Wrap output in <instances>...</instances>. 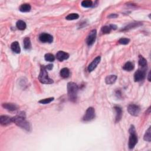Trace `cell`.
I'll use <instances>...</instances> for the list:
<instances>
[{
  "label": "cell",
  "instance_id": "6da1fadb",
  "mask_svg": "<svg viewBox=\"0 0 151 151\" xmlns=\"http://www.w3.org/2000/svg\"><path fill=\"white\" fill-rule=\"evenodd\" d=\"M13 122H14L18 126L24 129L27 131L30 130V125L29 122L25 119V116L24 113H20L18 115L13 118Z\"/></svg>",
  "mask_w": 151,
  "mask_h": 151
},
{
  "label": "cell",
  "instance_id": "7a4b0ae2",
  "mask_svg": "<svg viewBox=\"0 0 151 151\" xmlns=\"http://www.w3.org/2000/svg\"><path fill=\"white\" fill-rule=\"evenodd\" d=\"M78 87L77 84L73 82H69L67 84V93L68 99L70 101L74 102L77 100Z\"/></svg>",
  "mask_w": 151,
  "mask_h": 151
},
{
  "label": "cell",
  "instance_id": "3957f363",
  "mask_svg": "<svg viewBox=\"0 0 151 151\" xmlns=\"http://www.w3.org/2000/svg\"><path fill=\"white\" fill-rule=\"evenodd\" d=\"M39 80L43 84H51L53 83V80L49 77L46 66H42L41 67L40 73L39 76Z\"/></svg>",
  "mask_w": 151,
  "mask_h": 151
},
{
  "label": "cell",
  "instance_id": "277c9868",
  "mask_svg": "<svg viewBox=\"0 0 151 151\" xmlns=\"http://www.w3.org/2000/svg\"><path fill=\"white\" fill-rule=\"evenodd\" d=\"M95 117V110L92 107L88 108L87 110H86L85 114L83 116V120L84 121L88 122L90 121Z\"/></svg>",
  "mask_w": 151,
  "mask_h": 151
},
{
  "label": "cell",
  "instance_id": "5b68a950",
  "mask_svg": "<svg viewBox=\"0 0 151 151\" xmlns=\"http://www.w3.org/2000/svg\"><path fill=\"white\" fill-rule=\"evenodd\" d=\"M128 111L132 116H137L139 114L140 109L139 106L136 104H130L128 108Z\"/></svg>",
  "mask_w": 151,
  "mask_h": 151
},
{
  "label": "cell",
  "instance_id": "8992f818",
  "mask_svg": "<svg viewBox=\"0 0 151 151\" xmlns=\"http://www.w3.org/2000/svg\"><path fill=\"white\" fill-rule=\"evenodd\" d=\"M39 40L42 43H51L53 41V37L47 33H42L39 35Z\"/></svg>",
  "mask_w": 151,
  "mask_h": 151
},
{
  "label": "cell",
  "instance_id": "52a82bcc",
  "mask_svg": "<svg viewBox=\"0 0 151 151\" xmlns=\"http://www.w3.org/2000/svg\"><path fill=\"white\" fill-rule=\"evenodd\" d=\"M96 35H97V32L96 30H93L90 32L86 41L88 46H92L94 44L96 40Z\"/></svg>",
  "mask_w": 151,
  "mask_h": 151
},
{
  "label": "cell",
  "instance_id": "ba28073f",
  "mask_svg": "<svg viewBox=\"0 0 151 151\" xmlns=\"http://www.w3.org/2000/svg\"><path fill=\"white\" fill-rule=\"evenodd\" d=\"M146 73L145 70H138L135 73L134 75V80L135 82H141L144 80L145 78Z\"/></svg>",
  "mask_w": 151,
  "mask_h": 151
},
{
  "label": "cell",
  "instance_id": "9c48e42d",
  "mask_svg": "<svg viewBox=\"0 0 151 151\" xmlns=\"http://www.w3.org/2000/svg\"><path fill=\"white\" fill-rule=\"evenodd\" d=\"M138 142V137L135 134H131L129 139V149H133Z\"/></svg>",
  "mask_w": 151,
  "mask_h": 151
},
{
  "label": "cell",
  "instance_id": "30bf717a",
  "mask_svg": "<svg viewBox=\"0 0 151 151\" xmlns=\"http://www.w3.org/2000/svg\"><path fill=\"white\" fill-rule=\"evenodd\" d=\"M100 60H101V57H100V56H97V57H96L95 59L93 60L92 63L88 65L87 68L88 71L89 72H92V71H93V70L96 68V67H97L99 63H100Z\"/></svg>",
  "mask_w": 151,
  "mask_h": 151
},
{
  "label": "cell",
  "instance_id": "8fae6325",
  "mask_svg": "<svg viewBox=\"0 0 151 151\" xmlns=\"http://www.w3.org/2000/svg\"><path fill=\"white\" fill-rule=\"evenodd\" d=\"M56 58L60 61H63L69 58V54L63 51H59L56 54Z\"/></svg>",
  "mask_w": 151,
  "mask_h": 151
},
{
  "label": "cell",
  "instance_id": "7c38bea8",
  "mask_svg": "<svg viewBox=\"0 0 151 151\" xmlns=\"http://www.w3.org/2000/svg\"><path fill=\"white\" fill-rule=\"evenodd\" d=\"M13 122V118H10L8 116H1L0 117V123L2 125H7Z\"/></svg>",
  "mask_w": 151,
  "mask_h": 151
},
{
  "label": "cell",
  "instance_id": "4fadbf2b",
  "mask_svg": "<svg viewBox=\"0 0 151 151\" xmlns=\"http://www.w3.org/2000/svg\"><path fill=\"white\" fill-rule=\"evenodd\" d=\"M3 107L5 108V109L10 111H14L18 109L19 106L17 104L14 103H5L3 104Z\"/></svg>",
  "mask_w": 151,
  "mask_h": 151
},
{
  "label": "cell",
  "instance_id": "5bb4252c",
  "mask_svg": "<svg viewBox=\"0 0 151 151\" xmlns=\"http://www.w3.org/2000/svg\"><path fill=\"white\" fill-rule=\"evenodd\" d=\"M114 110L116 111V122H119L120 119H121L122 116V109L119 106H115L114 108Z\"/></svg>",
  "mask_w": 151,
  "mask_h": 151
},
{
  "label": "cell",
  "instance_id": "9a60e30c",
  "mask_svg": "<svg viewBox=\"0 0 151 151\" xmlns=\"http://www.w3.org/2000/svg\"><path fill=\"white\" fill-rule=\"evenodd\" d=\"M11 49L13 50V51L17 54H19L21 52V49H20L19 42L14 41L11 44Z\"/></svg>",
  "mask_w": 151,
  "mask_h": 151
},
{
  "label": "cell",
  "instance_id": "2e32d148",
  "mask_svg": "<svg viewBox=\"0 0 151 151\" xmlns=\"http://www.w3.org/2000/svg\"><path fill=\"white\" fill-rule=\"evenodd\" d=\"M117 79V76L116 75H109L105 78V82L108 84H112L115 83Z\"/></svg>",
  "mask_w": 151,
  "mask_h": 151
},
{
  "label": "cell",
  "instance_id": "e0dca14e",
  "mask_svg": "<svg viewBox=\"0 0 151 151\" xmlns=\"http://www.w3.org/2000/svg\"><path fill=\"white\" fill-rule=\"evenodd\" d=\"M31 8V5L29 4H24L20 6L19 10L20 11L23 12V13H27V12L30 11Z\"/></svg>",
  "mask_w": 151,
  "mask_h": 151
},
{
  "label": "cell",
  "instance_id": "ac0fdd59",
  "mask_svg": "<svg viewBox=\"0 0 151 151\" xmlns=\"http://www.w3.org/2000/svg\"><path fill=\"white\" fill-rule=\"evenodd\" d=\"M123 68L125 70H126V71H132L134 68V64L131 61H128L125 64L123 67Z\"/></svg>",
  "mask_w": 151,
  "mask_h": 151
},
{
  "label": "cell",
  "instance_id": "d6986e66",
  "mask_svg": "<svg viewBox=\"0 0 151 151\" xmlns=\"http://www.w3.org/2000/svg\"><path fill=\"white\" fill-rule=\"evenodd\" d=\"M70 70L67 68H62L60 71V76L63 78H67L70 76Z\"/></svg>",
  "mask_w": 151,
  "mask_h": 151
},
{
  "label": "cell",
  "instance_id": "ffe728a7",
  "mask_svg": "<svg viewBox=\"0 0 151 151\" xmlns=\"http://www.w3.org/2000/svg\"><path fill=\"white\" fill-rule=\"evenodd\" d=\"M16 26L17 28L20 30H24L26 29L27 25L24 21H22V20H19L16 23Z\"/></svg>",
  "mask_w": 151,
  "mask_h": 151
},
{
  "label": "cell",
  "instance_id": "44dd1931",
  "mask_svg": "<svg viewBox=\"0 0 151 151\" xmlns=\"http://www.w3.org/2000/svg\"><path fill=\"white\" fill-rule=\"evenodd\" d=\"M24 47L25 50H30L31 48V43L29 37H25L24 39Z\"/></svg>",
  "mask_w": 151,
  "mask_h": 151
},
{
  "label": "cell",
  "instance_id": "7402d4cb",
  "mask_svg": "<svg viewBox=\"0 0 151 151\" xmlns=\"http://www.w3.org/2000/svg\"><path fill=\"white\" fill-rule=\"evenodd\" d=\"M139 64L142 67H145L147 66L146 60L142 56H139Z\"/></svg>",
  "mask_w": 151,
  "mask_h": 151
},
{
  "label": "cell",
  "instance_id": "603a6c76",
  "mask_svg": "<svg viewBox=\"0 0 151 151\" xmlns=\"http://www.w3.org/2000/svg\"><path fill=\"white\" fill-rule=\"evenodd\" d=\"M81 5L84 8H89L93 6V2L90 0H84L82 2Z\"/></svg>",
  "mask_w": 151,
  "mask_h": 151
},
{
  "label": "cell",
  "instance_id": "cb8c5ba5",
  "mask_svg": "<svg viewBox=\"0 0 151 151\" xmlns=\"http://www.w3.org/2000/svg\"><path fill=\"white\" fill-rule=\"evenodd\" d=\"M44 59H45L46 61H49V62H53L55 60V57H54L53 54L51 53H47L46 54L45 56H44Z\"/></svg>",
  "mask_w": 151,
  "mask_h": 151
},
{
  "label": "cell",
  "instance_id": "d4e9b609",
  "mask_svg": "<svg viewBox=\"0 0 151 151\" xmlns=\"http://www.w3.org/2000/svg\"><path fill=\"white\" fill-rule=\"evenodd\" d=\"M79 18V15L76 13H72L68 14L67 17H66V19L67 20H77Z\"/></svg>",
  "mask_w": 151,
  "mask_h": 151
},
{
  "label": "cell",
  "instance_id": "484cf974",
  "mask_svg": "<svg viewBox=\"0 0 151 151\" xmlns=\"http://www.w3.org/2000/svg\"><path fill=\"white\" fill-rule=\"evenodd\" d=\"M150 127L148 128V129L146 130L144 135V140L148 142H150L151 140V135H150Z\"/></svg>",
  "mask_w": 151,
  "mask_h": 151
},
{
  "label": "cell",
  "instance_id": "4316f807",
  "mask_svg": "<svg viewBox=\"0 0 151 151\" xmlns=\"http://www.w3.org/2000/svg\"><path fill=\"white\" fill-rule=\"evenodd\" d=\"M53 100H54V97H49L47 99H42L41 100H40L39 102L40 103L46 104L50 103H51L52 101H53Z\"/></svg>",
  "mask_w": 151,
  "mask_h": 151
},
{
  "label": "cell",
  "instance_id": "83f0119b",
  "mask_svg": "<svg viewBox=\"0 0 151 151\" xmlns=\"http://www.w3.org/2000/svg\"><path fill=\"white\" fill-rule=\"evenodd\" d=\"M111 28L110 27V26H104L102 28V32L103 34H109L110 33V31H111Z\"/></svg>",
  "mask_w": 151,
  "mask_h": 151
},
{
  "label": "cell",
  "instance_id": "f1b7e54d",
  "mask_svg": "<svg viewBox=\"0 0 151 151\" xmlns=\"http://www.w3.org/2000/svg\"><path fill=\"white\" fill-rule=\"evenodd\" d=\"M130 40L127 38H122L119 40V43L120 44H123V45H126L129 43Z\"/></svg>",
  "mask_w": 151,
  "mask_h": 151
},
{
  "label": "cell",
  "instance_id": "f546056e",
  "mask_svg": "<svg viewBox=\"0 0 151 151\" xmlns=\"http://www.w3.org/2000/svg\"><path fill=\"white\" fill-rule=\"evenodd\" d=\"M136 25H138V24H136V23H132V24H130L128 26H127L125 28V29L123 30L124 31V30H129V29H132V28H134L135 27H136Z\"/></svg>",
  "mask_w": 151,
  "mask_h": 151
},
{
  "label": "cell",
  "instance_id": "4dcf8cb0",
  "mask_svg": "<svg viewBox=\"0 0 151 151\" xmlns=\"http://www.w3.org/2000/svg\"><path fill=\"white\" fill-rule=\"evenodd\" d=\"M129 133L130 134H135L136 133V130H135V127L134 125H132L131 126H130V128L129 129Z\"/></svg>",
  "mask_w": 151,
  "mask_h": 151
},
{
  "label": "cell",
  "instance_id": "1f68e13d",
  "mask_svg": "<svg viewBox=\"0 0 151 151\" xmlns=\"http://www.w3.org/2000/svg\"><path fill=\"white\" fill-rule=\"evenodd\" d=\"M53 64H51L46 66V68H47V70H51L52 68H53Z\"/></svg>",
  "mask_w": 151,
  "mask_h": 151
},
{
  "label": "cell",
  "instance_id": "d6a6232c",
  "mask_svg": "<svg viewBox=\"0 0 151 151\" xmlns=\"http://www.w3.org/2000/svg\"><path fill=\"white\" fill-rule=\"evenodd\" d=\"M118 17V15L116 14H112L109 16H108L109 18H116Z\"/></svg>",
  "mask_w": 151,
  "mask_h": 151
},
{
  "label": "cell",
  "instance_id": "836d02e7",
  "mask_svg": "<svg viewBox=\"0 0 151 151\" xmlns=\"http://www.w3.org/2000/svg\"><path fill=\"white\" fill-rule=\"evenodd\" d=\"M110 27L111 28V29H114V30H116V29H117V27H116V25H110Z\"/></svg>",
  "mask_w": 151,
  "mask_h": 151
},
{
  "label": "cell",
  "instance_id": "e575fe53",
  "mask_svg": "<svg viewBox=\"0 0 151 151\" xmlns=\"http://www.w3.org/2000/svg\"><path fill=\"white\" fill-rule=\"evenodd\" d=\"M150 72H149V74H148V79L149 82H150Z\"/></svg>",
  "mask_w": 151,
  "mask_h": 151
}]
</instances>
